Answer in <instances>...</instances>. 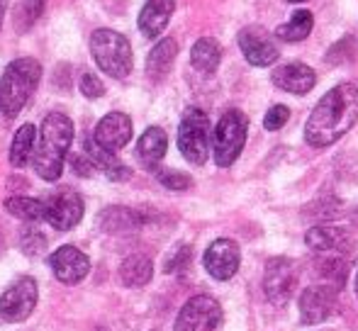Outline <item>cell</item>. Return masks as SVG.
I'll list each match as a JSON object with an SVG mask.
<instances>
[{
    "label": "cell",
    "mask_w": 358,
    "mask_h": 331,
    "mask_svg": "<svg viewBox=\"0 0 358 331\" xmlns=\"http://www.w3.org/2000/svg\"><path fill=\"white\" fill-rule=\"evenodd\" d=\"M358 122V88L341 83L331 88L312 110L305 124V139L310 147L324 149L341 139Z\"/></svg>",
    "instance_id": "6da1fadb"
},
{
    "label": "cell",
    "mask_w": 358,
    "mask_h": 331,
    "mask_svg": "<svg viewBox=\"0 0 358 331\" xmlns=\"http://www.w3.org/2000/svg\"><path fill=\"white\" fill-rule=\"evenodd\" d=\"M73 142V122L64 112H49L42 122L39 144L34 149V170L42 180H59L64 170V159Z\"/></svg>",
    "instance_id": "7a4b0ae2"
},
{
    "label": "cell",
    "mask_w": 358,
    "mask_h": 331,
    "mask_svg": "<svg viewBox=\"0 0 358 331\" xmlns=\"http://www.w3.org/2000/svg\"><path fill=\"white\" fill-rule=\"evenodd\" d=\"M42 78V64L37 59H17L5 68L0 78V112L5 117H17Z\"/></svg>",
    "instance_id": "3957f363"
},
{
    "label": "cell",
    "mask_w": 358,
    "mask_h": 331,
    "mask_svg": "<svg viewBox=\"0 0 358 331\" xmlns=\"http://www.w3.org/2000/svg\"><path fill=\"white\" fill-rule=\"evenodd\" d=\"M90 54L100 71L108 73L110 78L122 81L132 73V47H129L127 37L115 29H95L90 34Z\"/></svg>",
    "instance_id": "277c9868"
},
{
    "label": "cell",
    "mask_w": 358,
    "mask_h": 331,
    "mask_svg": "<svg viewBox=\"0 0 358 331\" xmlns=\"http://www.w3.org/2000/svg\"><path fill=\"white\" fill-rule=\"evenodd\" d=\"M246 132H249V119L241 110H227L220 117L213 134L215 163L220 168H229L239 159L246 144Z\"/></svg>",
    "instance_id": "5b68a950"
},
{
    "label": "cell",
    "mask_w": 358,
    "mask_h": 331,
    "mask_svg": "<svg viewBox=\"0 0 358 331\" xmlns=\"http://www.w3.org/2000/svg\"><path fill=\"white\" fill-rule=\"evenodd\" d=\"M178 149L185 161L203 166L210 154V119L200 108H188L178 127Z\"/></svg>",
    "instance_id": "8992f818"
},
{
    "label": "cell",
    "mask_w": 358,
    "mask_h": 331,
    "mask_svg": "<svg viewBox=\"0 0 358 331\" xmlns=\"http://www.w3.org/2000/svg\"><path fill=\"white\" fill-rule=\"evenodd\" d=\"M297 278H300V270H297V263L292 258H285V256L271 258L266 263L264 273V293L268 302L278 304V307L285 304L295 295Z\"/></svg>",
    "instance_id": "52a82bcc"
},
{
    "label": "cell",
    "mask_w": 358,
    "mask_h": 331,
    "mask_svg": "<svg viewBox=\"0 0 358 331\" xmlns=\"http://www.w3.org/2000/svg\"><path fill=\"white\" fill-rule=\"evenodd\" d=\"M222 324V307L210 295H195L180 307L176 331H217Z\"/></svg>",
    "instance_id": "ba28073f"
},
{
    "label": "cell",
    "mask_w": 358,
    "mask_h": 331,
    "mask_svg": "<svg viewBox=\"0 0 358 331\" xmlns=\"http://www.w3.org/2000/svg\"><path fill=\"white\" fill-rule=\"evenodd\" d=\"M37 297H39V290L34 278L22 275L0 297V317L5 322H24L34 312V307H37Z\"/></svg>",
    "instance_id": "9c48e42d"
},
{
    "label": "cell",
    "mask_w": 358,
    "mask_h": 331,
    "mask_svg": "<svg viewBox=\"0 0 358 331\" xmlns=\"http://www.w3.org/2000/svg\"><path fill=\"white\" fill-rule=\"evenodd\" d=\"M239 49L244 54V59L251 66H271L278 61V44H275V34H271L268 29L259 27V24H249L239 32L236 37Z\"/></svg>",
    "instance_id": "30bf717a"
},
{
    "label": "cell",
    "mask_w": 358,
    "mask_h": 331,
    "mask_svg": "<svg viewBox=\"0 0 358 331\" xmlns=\"http://www.w3.org/2000/svg\"><path fill=\"white\" fill-rule=\"evenodd\" d=\"M44 219L59 232H69L83 219V198L69 188L57 190L44 200Z\"/></svg>",
    "instance_id": "8fae6325"
},
{
    "label": "cell",
    "mask_w": 358,
    "mask_h": 331,
    "mask_svg": "<svg viewBox=\"0 0 358 331\" xmlns=\"http://www.w3.org/2000/svg\"><path fill=\"white\" fill-rule=\"evenodd\" d=\"M339 288L334 285H312L300 295V319L302 324H320L336 312Z\"/></svg>",
    "instance_id": "7c38bea8"
},
{
    "label": "cell",
    "mask_w": 358,
    "mask_h": 331,
    "mask_svg": "<svg viewBox=\"0 0 358 331\" xmlns=\"http://www.w3.org/2000/svg\"><path fill=\"white\" fill-rule=\"evenodd\" d=\"M305 244L317 253H336L346 256L356 249V239L351 237L349 229L334 227V224H320V227H312L305 234Z\"/></svg>",
    "instance_id": "4fadbf2b"
},
{
    "label": "cell",
    "mask_w": 358,
    "mask_h": 331,
    "mask_svg": "<svg viewBox=\"0 0 358 331\" xmlns=\"http://www.w3.org/2000/svg\"><path fill=\"white\" fill-rule=\"evenodd\" d=\"M241 263V253L231 239H217L205 251V268L215 280H229L236 275Z\"/></svg>",
    "instance_id": "5bb4252c"
},
{
    "label": "cell",
    "mask_w": 358,
    "mask_h": 331,
    "mask_svg": "<svg viewBox=\"0 0 358 331\" xmlns=\"http://www.w3.org/2000/svg\"><path fill=\"white\" fill-rule=\"evenodd\" d=\"M49 265H52L54 275H57L62 283L66 285H76L90 273V260L88 256L76 247H62L54 251V256L49 258Z\"/></svg>",
    "instance_id": "9a60e30c"
},
{
    "label": "cell",
    "mask_w": 358,
    "mask_h": 331,
    "mask_svg": "<svg viewBox=\"0 0 358 331\" xmlns=\"http://www.w3.org/2000/svg\"><path fill=\"white\" fill-rule=\"evenodd\" d=\"M95 142L100 147H105L108 152H120L129 144L132 139V119L127 117L124 112H110L105 115L103 119L95 127Z\"/></svg>",
    "instance_id": "2e32d148"
},
{
    "label": "cell",
    "mask_w": 358,
    "mask_h": 331,
    "mask_svg": "<svg viewBox=\"0 0 358 331\" xmlns=\"http://www.w3.org/2000/svg\"><path fill=\"white\" fill-rule=\"evenodd\" d=\"M271 81H273V85H278L280 90H285V93L305 95L315 88L317 73L307 64H283V66H278L273 71Z\"/></svg>",
    "instance_id": "e0dca14e"
},
{
    "label": "cell",
    "mask_w": 358,
    "mask_h": 331,
    "mask_svg": "<svg viewBox=\"0 0 358 331\" xmlns=\"http://www.w3.org/2000/svg\"><path fill=\"white\" fill-rule=\"evenodd\" d=\"M176 10V0H146L139 13V29L146 39H156L169 24L171 15Z\"/></svg>",
    "instance_id": "ac0fdd59"
},
{
    "label": "cell",
    "mask_w": 358,
    "mask_h": 331,
    "mask_svg": "<svg viewBox=\"0 0 358 331\" xmlns=\"http://www.w3.org/2000/svg\"><path fill=\"white\" fill-rule=\"evenodd\" d=\"M85 154H88V159L95 163V168L103 170L110 180H127L129 175H132V170L120 161L113 152H108L105 147H100V144L95 142V137L85 139Z\"/></svg>",
    "instance_id": "d6986e66"
},
{
    "label": "cell",
    "mask_w": 358,
    "mask_h": 331,
    "mask_svg": "<svg viewBox=\"0 0 358 331\" xmlns=\"http://www.w3.org/2000/svg\"><path fill=\"white\" fill-rule=\"evenodd\" d=\"M169 149V137L161 127H149L137 144V156L146 168H156Z\"/></svg>",
    "instance_id": "ffe728a7"
},
{
    "label": "cell",
    "mask_w": 358,
    "mask_h": 331,
    "mask_svg": "<svg viewBox=\"0 0 358 331\" xmlns=\"http://www.w3.org/2000/svg\"><path fill=\"white\" fill-rule=\"evenodd\" d=\"M176 54H178V44L176 39H161L154 49H151L149 59H146V73H149L151 81H164L169 76L171 66L176 61Z\"/></svg>",
    "instance_id": "44dd1931"
},
{
    "label": "cell",
    "mask_w": 358,
    "mask_h": 331,
    "mask_svg": "<svg viewBox=\"0 0 358 331\" xmlns=\"http://www.w3.org/2000/svg\"><path fill=\"white\" fill-rule=\"evenodd\" d=\"M151 275H154V263H151V258L144 253L127 256V258L122 260V265H120V280H122V285H127V288H142V285H146L151 280Z\"/></svg>",
    "instance_id": "7402d4cb"
},
{
    "label": "cell",
    "mask_w": 358,
    "mask_h": 331,
    "mask_svg": "<svg viewBox=\"0 0 358 331\" xmlns=\"http://www.w3.org/2000/svg\"><path fill=\"white\" fill-rule=\"evenodd\" d=\"M142 224H144V217L129 207H108L100 214V227L110 234L137 232Z\"/></svg>",
    "instance_id": "603a6c76"
},
{
    "label": "cell",
    "mask_w": 358,
    "mask_h": 331,
    "mask_svg": "<svg viewBox=\"0 0 358 331\" xmlns=\"http://www.w3.org/2000/svg\"><path fill=\"white\" fill-rule=\"evenodd\" d=\"M220 59H222V49L217 44V39L213 37L198 39L193 44V49H190V64L203 73H215L217 66H220Z\"/></svg>",
    "instance_id": "cb8c5ba5"
},
{
    "label": "cell",
    "mask_w": 358,
    "mask_h": 331,
    "mask_svg": "<svg viewBox=\"0 0 358 331\" xmlns=\"http://www.w3.org/2000/svg\"><path fill=\"white\" fill-rule=\"evenodd\" d=\"M34 142H37V129L34 124H22V127L15 132L13 144H10V163L15 168H24L32 159Z\"/></svg>",
    "instance_id": "d4e9b609"
},
{
    "label": "cell",
    "mask_w": 358,
    "mask_h": 331,
    "mask_svg": "<svg viewBox=\"0 0 358 331\" xmlns=\"http://www.w3.org/2000/svg\"><path fill=\"white\" fill-rule=\"evenodd\" d=\"M312 24H315V17H312L310 10H295V15L290 17V22L280 24L278 29H275V39H280V42H302V39L310 37L312 32Z\"/></svg>",
    "instance_id": "484cf974"
},
{
    "label": "cell",
    "mask_w": 358,
    "mask_h": 331,
    "mask_svg": "<svg viewBox=\"0 0 358 331\" xmlns=\"http://www.w3.org/2000/svg\"><path fill=\"white\" fill-rule=\"evenodd\" d=\"M5 209H8L13 217L24 219V222H39V219H44V212H47V209H44V200L20 198V195L5 200Z\"/></svg>",
    "instance_id": "4316f807"
},
{
    "label": "cell",
    "mask_w": 358,
    "mask_h": 331,
    "mask_svg": "<svg viewBox=\"0 0 358 331\" xmlns=\"http://www.w3.org/2000/svg\"><path fill=\"white\" fill-rule=\"evenodd\" d=\"M44 8H47V0H20L13 13L15 29H17V32H27V29L42 17Z\"/></svg>",
    "instance_id": "83f0119b"
},
{
    "label": "cell",
    "mask_w": 358,
    "mask_h": 331,
    "mask_svg": "<svg viewBox=\"0 0 358 331\" xmlns=\"http://www.w3.org/2000/svg\"><path fill=\"white\" fill-rule=\"evenodd\" d=\"M320 273L324 275L327 280H329V285H334V288L341 290L346 275H349V265H346V260L341 258V256L331 253L329 258H324L320 263Z\"/></svg>",
    "instance_id": "f1b7e54d"
},
{
    "label": "cell",
    "mask_w": 358,
    "mask_h": 331,
    "mask_svg": "<svg viewBox=\"0 0 358 331\" xmlns=\"http://www.w3.org/2000/svg\"><path fill=\"white\" fill-rule=\"evenodd\" d=\"M20 249H22L27 256H39V253H44V249H47V239H44V234L39 232V229L27 227L22 232V237H20Z\"/></svg>",
    "instance_id": "f546056e"
},
{
    "label": "cell",
    "mask_w": 358,
    "mask_h": 331,
    "mask_svg": "<svg viewBox=\"0 0 358 331\" xmlns=\"http://www.w3.org/2000/svg\"><path fill=\"white\" fill-rule=\"evenodd\" d=\"M156 178L169 190H188L193 185V178L180 173V170H156Z\"/></svg>",
    "instance_id": "4dcf8cb0"
},
{
    "label": "cell",
    "mask_w": 358,
    "mask_h": 331,
    "mask_svg": "<svg viewBox=\"0 0 358 331\" xmlns=\"http://www.w3.org/2000/svg\"><path fill=\"white\" fill-rule=\"evenodd\" d=\"M287 119H290V110H287L285 105H273V108L266 112L264 127L268 129V132H278L280 127H285Z\"/></svg>",
    "instance_id": "1f68e13d"
},
{
    "label": "cell",
    "mask_w": 358,
    "mask_h": 331,
    "mask_svg": "<svg viewBox=\"0 0 358 331\" xmlns=\"http://www.w3.org/2000/svg\"><path fill=\"white\" fill-rule=\"evenodd\" d=\"M190 260H193V249H190V247H178L173 251V256L166 260V273H178V270L188 268Z\"/></svg>",
    "instance_id": "d6a6232c"
},
{
    "label": "cell",
    "mask_w": 358,
    "mask_h": 331,
    "mask_svg": "<svg viewBox=\"0 0 358 331\" xmlns=\"http://www.w3.org/2000/svg\"><path fill=\"white\" fill-rule=\"evenodd\" d=\"M80 93L85 95V98H103L105 95V85L100 81L98 76H93V73H85L83 78H80Z\"/></svg>",
    "instance_id": "836d02e7"
},
{
    "label": "cell",
    "mask_w": 358,
    "mask_h": 331,
    "mask_svg": "<svg viewBox=\"0 0 358 331\" xmlns=\"http://www.w3.org/2000/svg\"><path fill=\"white\" fill-rule=\"evenodd\" d=\"M71 168L80 175V178H88V175L95 170V163L85 156H71Z\"/></svg>",
    "instance_id": "e575fe53"
},
{
    "label": "cell",
    "mask_w": 358,
    "mask_h": 331,
    "mask_svg": "<svg viewBox=\"0 0 358 331\" xmlns=\"http://www.w3.org/2000/svg\"><path fill=\"white\" fill-rule=\"evenodd\" d=\"M5 8H8V0H0V24H3V17H5Z\"/></svg>",
    "instance_id": "d590c367"
},
{
    "label": "cell",
    "mask_w": 358,
    "mask_h": 331,
    "mask_svg": "<svg viewBox=\"0 0 358 331\" xmlns=\"http://www.w3.org/2000/svg\"><path fill=\"white\" fill-rule=\"evenodd\" d=\"M354 222L358 224V207H356V212H354Z\"/></svg>",
    "instance_id": "8d00e7d4"
},
{
    "label": "cell",
    "mask_w": 358,
    "mask_h": 331,
    "mask_svg": "<svg viewBox=\"0 0 358 331\" xmlns=\"http://www.w3.org/2000/svg\"><path fill=\"white\" fill-rule=\"evenodd\" d=\"M287 3H305V0H287Z\"/></svg>",
    "instance_id": "74e56055"
},
{
    "label": "cell",
    "mask_w": 358,
    "mask_h": 331,
    "mask_svg": "<svg viewBox=\"0 0 358 331\" xmlns=\"http://www.w3.org/2000/svg\"><path fill=\"white\" fill-rule=\"evenodd\" d=\"M356 295H358V273H356Z\"/></svg>",
    "instance_id": "f35d334b"
}]
</instances>
